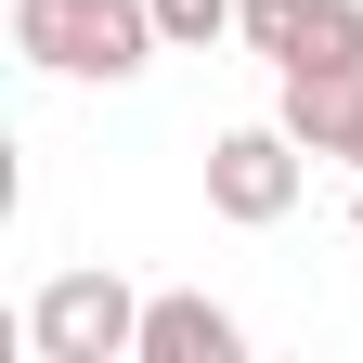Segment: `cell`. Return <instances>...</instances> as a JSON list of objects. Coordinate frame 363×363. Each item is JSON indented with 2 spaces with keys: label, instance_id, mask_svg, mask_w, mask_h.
<instances>
[{
  "label": "cell",
  "instance_id": "cell-1",
  "mask_svg": "<svg viewBox=\"0 0 363 363\" xmlns=\"http://www.w3.org/2000/svg\"><path fill=\"white\" fill-rule=\"evenodd\" d=\"M13 52H26L39 78L117 91V78H143L169 39H156V0H13Z\"/></svg>",
  "mask_w": 363,
  "mask_h": 363
},
{
  "label": "cell",
  "instance_id": "cell-2",
  "mask_svg": "<svg viewBox=\"0 0 363 363\" xmlns=\"http://www.w3.org/2000/svg\"><path fill=\"white\" fill-rule=\"evenodd\" d=\"M26 350L39 363H130L143 350V298H130L104 259H78V272H52V286L26 298Z\"/></svg>",
  "mask_w": 363,
  "mask_h": 363
},
{
  "label": "cell",
  "instance_id": "cell-3",
  "mask_svg": "<svg viewBox=\"0 0 363 363\" xmlns=\"http://www.w3.org/2000/svg\"><path fill=\"white\" fill-rule=\"evenodd\" d=\"M298 182H311V143H298L286 117H259V130H220V143H208V208H220V220H247V234L298 208Z\"/></svg>",
  "mask_w": 363,
  "mask_h": 363
},
{
  "label": "cell",
  "instance_id": "cell-4",
  "mask_svg": "<svg viewBox=\"0 0 363 363\" xmlns=\"http://www.w3.org/2000/svg\"><path fill=\"white\" fill-rule=\"evenodd\" d=\"M234 39L272 78H325V65H363V0H247Z\"/></svg>",
  "mask_w": 363,
  "mask_h": 363
},
{
  "label": "cell",
  "instance_id": "cell-5",
  "mask_svg": "<svg viewBox=\"0 0 363 363\" xmlns=\"http://www.w3.org/2000/svg\"><path fill=\"white\" fill-rule=\"evenodd\" d=\"M130 363H247V325L208 286H169V298H143V350Z\"/></svg>",
  "mask_w": 363,
  "mask_h": 363
},
{
  "label": "cell",
  "instance_id": "cell-6",
  "mask_svg": "<svg viewBox=\"0 0 363 363\" xmlns=\"http://www.w3.org/2000/svg\"><path fill=\"white\" fill-rule=\"evenodd\" d=\"M272 117H286V130H298L311 156H350V169H363V65H325V78H286V104H272Z\"/></svg>",
  "mask_w": 363,
  "mask_h": 363
},
{
  "label": "cell",
  "instance_id": "cell-7",
  "mask_svg": "<svg viewBox=\"0 0 363 363\" xmlns=\"http://www.w3.org/2000/svg\"><path fill=\"white\" fill-rule=\"evenodd\" d=\"M234 26H247V0H156V39H169V52H220Z\"/></svg>",
  "mask_w": 363,
  "mask_h": 363
},
{
  "label": "cell",
  "instance_id": "cell-8",
  "mask_svg": "<svg viewBox=\"0 0 363 363\" xmlns=\"http://www.w3.org/2000/svg\"><path fill=\"white\" fill-rule=\"evenodd\" d=\"M350 220H363V195H350Z\"/></svg>",
  "mask_w": 363,
  "mask_h": 363
}]
</instances>
